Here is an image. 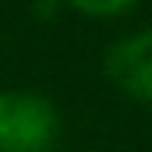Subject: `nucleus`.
I'll return each mask as SVG.
<instances>
[{"label": "nucleus", "instance_id": "nucleus-1", "mask_svg": "<svg viewBox=\"0 0 152 152\" xmlns=\"http://www.w3.org/2000/svg\"><path fill=\"white\" fill-rule=\"evenodd\" d=\"M60 142L57 106L28 88L0 92V152H53Z\"/></svg>", "mask_w": 152, "mask_h": 152}, {"label": "nucleus", "instance_id": "nucleus-2", "mask_svg": "<svg viewBox=\"0 0 152 152\" xmlns=\"http://www.w3.org/2000/svg\"><path fill=\"white\" fill-rule=\"evenodd\" d=\"M103 71L117 92L152 106V28L117 39L103 57Z\"/></svg>", "mask_w": 152, "mask_h": 152}, {"label": "nucleus", "instance_id": "nucleus-3", "mask_svg": "<svg viewBox=\"0 0 152 152\" xmlns=\"http://www.w3.org/2000/svg\"><path fill=\"white\" fill-rule=\"evenodd\" d=\"M138 0H64V7H75L85 18H120L134 7Z\"/></svg>", "mask_w": 152, "mask_h": 152}]
</instances>
